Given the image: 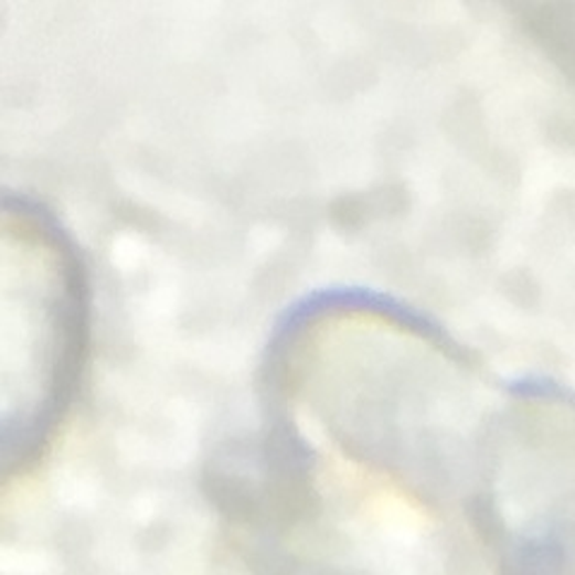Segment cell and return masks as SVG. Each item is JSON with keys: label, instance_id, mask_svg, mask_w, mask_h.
<instances>
[{"label": "cell", "instance_id": "1", "mask_svg": "<svg viewBox=\"0 0 575 575\" xmlns=\"http://www.w3.org/2000/svg\"><path fill=\"white\" fill-rule=\"evenodd\" d=\"M89 327V276L73 237L44 204L0 194V492L58 439Z\"/></svg>", "mask_w": 575, "mask_h": 575}]
</instances>
